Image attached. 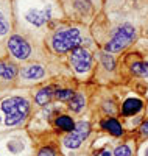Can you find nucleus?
<instances>
[{
	"mask_svg": "<svg viewBox=\"0 0 148 156\" xmlns=\"http://www.w3.org/2000/svg\"><path fill=\"white\" fill-rule=\"evenodd\" d=\"M2 111L5 114V123L12 126L23 122V119L28 115L30 103L22 97H9L2 101Z\"/></svg>",
	"mask_w": 148,
	"mask_h": 156,
	"instance_id": "obj_1",
	"label": "nucleus"
},
{
	"mask_svg": "<svg viewBox=\"0 0 148 156\" xmlns=\"http://www.w3.org/2000/svg\"><path fill=\"white\" fill-rule=\"evenodd\" d=\"M81 34H79V30L76 28H67V30H61L58 33L53 34L51 39V45L56 51L59 53H64V51L69 50H75L81 45Z\"/></svg>",
	"mask_w": 148,
	"mask_h": 156,
	"instance_id": "obj_2",
	"label": "nucleus"
},
{
	"mask_svg": "<svg viewBox=\"0 0 148 156\" xmlns=\"http://www.w3.org/2000/svg\"><path fill=\"white\" fill-rule=\"evenodd\" d=\"M134 37H136V30L131 23H123L122 27H118V30L114 33L112 39L106 44V51H122L125 47H128Z\"/></svg>",
	"mask_w": 148,
	"mask_h": 156,
	"instance_id": "obj_3",
	"label": "nucleus"
},
{
	"mask_svg": "<svg viewBox=\"0 0 148 156\" xmlns=\"http://www.w3.org/2000/svg\"><path fill=\"white\" fill-rule=\"evenodd\" d=\"M89 131H90L89 122H86V120L78 122L73 131H70L64 137V145L67 148H78L86 140V137L89 136Z\"/></svg>",
	"mask_w": 148,
	"mask_h": 156,
	"instance_id": "obj_4",
	"label": "nucleus"
},
{
	"mask_svg": "<svg viewBox=\"0 0 148 156\" xmlns=\"http://www.w3.org/2000/svg\"><path fill=\"white\" fill-rule=\"evenodd\" d=\"M70 62H72V66L73 69L78 72V73H84L90 69L92 66V56L90 53L86 50V48H81V47H78L72 51V55H70Z\"/></svg>",
	"mask_w": 148,
	"mask_h": 156,
	"instance_id": "obj_5",
	"label": "nucleus"
},
{
	"mask_svg": "<svg viewBox=\"0 0 148 156\" xmlns=\"http://www.w3.org/2000/svg\"><path fill=\"white\" fill-rule=\"evenodd\" d=\"M8 48L12 53V56L17 59H26L31 53V47L30 44L25 41L23 37H20L19 34H12L8 41Z\"/></svg>",
	"mask_w": 148,
	"mask_h": 156,
	"instance_id": "obj_6",
	"label": "nucleus"
},
{
	"mask_svg": "<svg viewBox=\"0 0 148 156\" xmlns=\"http://www.w3.org/2000/svg\"><path fill=\"white\" fill-rule=\"evenodd\" d=\"M51 16V9L50 8H45L44 11L42 9H30L28 12L25 14V19L28 20L30 23L36 25V27H41L42 23H45Z\"/></svg>",
	"mask_w": 148,
	"mask_h": 156,
	"instance_id": "obj_7",
	"label": "nucleus"
},
{
	"mask_svg": "<svg viewBox=\"0 0 148 156\" xmlns=\"http://www.w3.org/2000/svg\"><path fill=\"white\" fill-rule=\"evenodd\" d=\"M44 75H45V70L39 64H31V66H26L22 69V76L26 78V80H39Z\"/></svg>",
	"mask_w": 148,
	"mask_h": 156,
	"instance_id": "obj_8",
	"label": "nucleus"
},
{
	"mask_svg": "<svg viewBox=\"0 0 148 156\" xmlns=\"http://www.w3.org/2000/svg\"><path fill=\"white\" fill-rule=\"evenodd\" d=\"M55 92H56V87H55V86H45V87H42V89L36 94L34 100H36L37 105L44 106V105H47V103H48L53 97H55Z\"/></svg>",
	"mask_w": 148,
	"mask_h": 156,
	"instance_id": "obj_9",
	"label": "nucleus"
},
{
	"mask_svg": "<svg viewBox=\"0 0 148 156\" xmlns=\"http://www.w3.org/2000/svg\"><path fill=\"white\" fill-rule=\"evenodd\" d=\"M142 101L139 98H128L122 105V114L123 115H134L142 109Z\"/></svg>",
	"mask_w": 148,
	"mask_h": 156,
	"instance_id": "obj_10",
	"label": "nucleus"
},
{
	"mask_svg": "<svg viewBox=\"0 0 148 156\" xmlns=\"http://www.w3.org/2000/svg\"><path fill=\"white\" fill-rule=\"evenodd\" d=\"M17 75V67L11 62H6V61H0V78L3 80H12Z\"/></svg>",
	"mask_w": 148,
	"mask_h": 156,
	"instance_id": "obj_11",
	"label": "nucleus"
},
{
	"mask_svg": "<svg viewBox=\"0 0 148 156\" xmlns=\"http://www.w3.org/2000/svg\"><path fill=\"white\" fill-rule=\"evenodd\" d=\"M101 126L106 129V131H109L112 136H122L123 134V129H122V125L118 123V120L115 119H107V120H103L101 122Z\"/></svg>",
	"mask_w": 148,
	"mask_h": 156,
	"instance_id": "obj_12",
	"label": "nucleus"
},
{
	"mask_svg": "<svg viewBox=\"0 0 148 156\" xmlns=\"http://www.w3.org/2000/svg\"><path fill=\"white\" fill-rule=\"evenodd\" d=\"M55 125H56L59 129H62V131H67V133L73 131L75 126H76V123L72 120V117H69V115H59V117H56Z\"/></svg>",
	"mask_w": 148,
	"mask_h": 156,
	"instance_id": "obj_13",
	"label": "nucleus"
},
{
	"mask_svg": "<svg viewBox=\"0 0 148 156\" xmlns=\"http://www.w3.org/2000/svg\"><path fill=\"white\" fill-rule=\"evenodd\" d=\"M84 105H86V100H84V97L81 95V94H75L73 95V98L69 101V106H70V109H73V111H81L83 108H84Z\"/></svg>",
	"mask_w": 148,
	"mask_h": 156,
	"instance_id": "obj_14",
	"label": "nucleus"
},
{
	"mask_svg": "<svg viewBox=\"0 0 148 156\" xmlns=\"http://www.w3.org/2000/svg\"><path fill=\"white\" fill-rule=\"evenodd\" d=\"M131 72L139 76H148V62H143V61L134 62L131 66Z\"/></svg>",
	"mask_w": 148,
	"mask_h": 156,
	"instance_id": "obj_15",
	"label": "nucleus"
},
{
	"mask_svg": "<svg viewBox=\"0 0 148 156\" xmlns=\"http://www.w3.org/2000/svg\"><path fill=\"white\" fill-rule=\"evenodd\" d=\"M73 92L70 89H56V92H55V97L58 100H62V101H70L73 98Z\"/></svg>",
	"mask_w": 148,
	"mask_h": 156,
	"instance_id": "obj_16",
	"label": "nucleus"
},
{
	"mask_svg": "<svg viewBox=\"0 0 148 156\" xmlns=\"http://www.w3.org/2000/svg\"><path fill=\"white\" fill-rule=\"evenodd\" d=\"M100 59H101V64H103V67H104L106 70H112V69L115 67V61H114L112 56L103 53V55L100 56Z\"/></svg>",
	"mask_w": 148,
	"mask_h": 156,
	"instance_id": "obj_17",
	"label": "nucleus"
},
{
	"mask_svg": "<svg viewBox=\"0 0 148 156\" xmlns=\"http://www.w3.org/2000/svg\"><path fill=\"white\" fill-rule=\"evenodd\" d=\"M114 154H115V156H131L132 151H131V148H129L128 145H118V147L114 150Z\"/></svg>",
	"mask_w": 148,
	"mask_h": 156,
	"instance_id": "obj_18",
	"label": "nucleus"
},
{
	"mask_svg": "<svg viewBox=\"0 0 148 156\" xmlns=\"http://www.w3.org/2000/svg\"><path fill=\"white\" fill-rule=\"evenodd\" d=\"M8 30H9V25H8V20H6V17L3 16V12L0 11V36H3V34H6V33H8Z\"/></svg>",
	"mask_w": 148,
	"mask_h": 156,
	"instance_id": "obj_19",
	"label": "nucleus"
},
{
	"mask_svg": "<svg viewBox=\"0 0 148 156\" xmlns=\"http://www.w3.org/2000/svg\"><path fill=\"white\" fill-rule=\"evenodd\" d=\"M37 156H56V150L53 147H42L39 150Z\"/></svg>",
	"mask_w": 148,
	"mask_h": 156,
	"instance_id": "obj_20",
	"label": "nucleus"
},
{
	"mask_svg": "<svg viewBox=\"0 0 148 156\" xmlns=\"http://www.w3.org/2000/svg\"><path fill=\"white\" fill-rule=\"evenodd\" d=\"M75 6H76V8H81V6H84V9H89V8H90V3L87 2V0H76Z\"/></svg>",
	"mask_w": 148,
	"mask_h": 156,
	"instance_id": "obj_21",
	"label": "nucleus"
},
{
	"mask_svg": "<svg viewBox=\"0 0 148 156\" xmlns=\"http://www.w3.org/2000/svg\"><path fill=\"white\" fill-rule=\"evenodd\" d=\"M140 133H142V134H145V136H148V120L140 126Z\"/></svg>",
	"mask_w": 148,
	"mask_h": 156,
	"instance_id": "obj_22",
	"label": "nucleus"
},
{
	"mask_svg": "<svg viewBox=\"0 0 148 156\" xmlns=\"http://www.w3.org/2000/svg\"><path fill=\"white\" fill-rule=\"evenodd\" d=\"M101 156H111V151H107V150H103V151H101Z\"/></svg>",
	"mask_w": 148,
	"mask_h": 156,
	"instance_id": "obj_23",
	"label": "nucleus"
},
{
	"mask_svg": "<svg viewBox=\"0 0 148 156\" xmlns=\"http://www.w3.org/2000/svg\"><path fill=\"white\" fill-rule=\"evenodd\" d=\"M143 156H148V147H146V150H145V153H143Z\"/></svg>",
	"mask_w": 148,
	"mask_h": 156,
	"instance_id": "obj_24",
	"label": "nucleus"
}]
</instances>
